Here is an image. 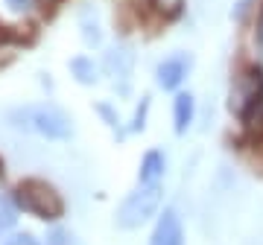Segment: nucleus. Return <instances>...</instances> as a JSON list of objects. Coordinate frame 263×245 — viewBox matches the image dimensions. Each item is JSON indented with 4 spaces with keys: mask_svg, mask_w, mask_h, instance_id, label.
Listing matches in <instances>:
<instances>
[{
    "mask_svg": "<svg viewBox=\"0 0 263 245\" xmlns=\"http://www.w3.org/2000/svg\"><path fill=\"white\" fill-rule=\"evenodd\" d=\"M9 120H12V126H18L24 132L41 134V137H50V140H65V137H70V132H73L70 117L53 103L24 105V108L9 114Z\"/></svg>",
    "mask_w": 263,
    "mask_h": 245,
    "instance_id": "f257e3e1",
    "label": "nucleus"
},
{
    "mask_svg": "<svg viewBox=\"0 0 263 245\" xmlns=\"http://www.w3.org/2000/svg\"><path fill=\"white\" fill-rule=\"evenodd\" d=\"M15 198H18L21 210H27V213H32L38 219H47V222H53V219H59L65 213V201L56 193V187L41 178L21 181L18 190H15Z\"/></svg>",
    "mask_w": 263,
    "mask_h": 245,
    "instance_id": "f03ea898",
    "label": "nucleus"
},
{
    "mask_svg": "<svg viewBox=\"0 0 263 245\" xmlns=\"http://www.w3.org/2000/svg\"><path fill=\"white\" fill-rule=\"evenodd\" d=\"M161 205V187L158 184H141L117 210V225L120 228H138L158 210Z\"/></svg>",
    "mask_w": 263,
    "mask_h": 245,
    "instance_id": "7ed1b4c3",
    "label": "nucleus"
},
{
    "mask_svg": "<svg viewBox=\"0 0 263 245\" xmlns=\"http://www.w3.org/2000/svg\"><path fill=\"white\" fill-rule=\"evenodd\" d=\"M149 245H184V234H181V222L176 210H164V216L158 219V225L149 236Z\"/></svg>",
    "mask_w": 263,
    "mask_h": 245,
    "instance_id": "20e7f679",
    "label": "nucleus"
},
{
    "mask_svg": "<svg viewBox=\"0 0 263 245\" xmlns=\"http://www.w3.org/2000/svg\"><path fill=\"white\" fill-rule=\"evenodd\" d=\"M263 94V82H260V73H249L237 85V94H234V103L231 108H237L240 114H249V108H254V103H260L257 96Z\"/></svg>",
    "mask_w": 263,
    "mask_h": 245,
    "instance_id": "39448f33",
    "label": "nucleus"
},
{
    "mask_svg": "<svg viewBox=\"0 0 263 245\" xmlns=\"http://www.w3.org/2000/svg\"><path fill=\"white\" fill-rule=\"evenodd\" d=\"M187 67H190V62L184 56H173V58H167V62H161L158 65V85L164 88V91L179 88L181 79L187 76Z\"/></svg>",
    "mask_w": 263,
    "mask_h": 245,
    "instance_id": "423d86ee",
    "label": "nucleus"
},
{
    "mask_svg": "<svg viewBox=\"0 0 263 245\" xmlns=\"http://www.w3.org/2000/svg\"><path fill=\"white\" fill-rule=\"evenodd\" d=\"M173 120H176V132L184 134L187 126L193 122V96L190 94H179L173 99Z\"/></svg>",
    "mask_w": 263,
    "mask_h": 245,
    "instance_id": "0eeeda50",
    "label": "nucleus"
},
{
    "mask_svg": "<svg viewBox=\"0 0 263 245\" xmlns=\"http://www.w3.org/2000/svg\"><path fill=\"white\" fill-rule=\"evenodd\" d=\"M164 175V155L161 152H146L141 160V184H158Z\"/></svg>",
    "mask_w": 263,
    "mask_h": 245,
    "instance_id": "6e6552de",
    "label": "nucleus"
},
{
    "mask_svg": "<svg viewBox=\"0 0 263 245\" xmlns=\"http://www.w3.org/2000/svg\"><path fill=\"white\" fill-rule=\"evenodd\" d=\"M105 67H108V73L111 76H129L132 70V53L129 50H111L108 56H105Z\"/></svg>",
    "mask_w": 263,
    "mask_h": 245,
    "instance_id": "1a4fd4ad",
    "label": "nucleus"
},
{
    "mask_svg": "<svg viewBox=\"0 0 263 245\" xmlns=\"http://www.w3.org/2000/svg\"><path fill=\"white\" fill-rule=\"evenodd\" d=\"M18 222V198H12L9 193L0 190V231L12 228Z\"/></svg>",
    "mask_w": 263,
    "mask_h": 245,
    "instance_id": "9d476101",
    "label": "nucleus"
},
{
    "mask_svg": "<svg viewBox=\"0 0 263 245\" xmlns=\"http://www.w3.org/2000/svg\"><path fill=\"white\" fill-rule=\"evenodd\" d=\"M70 73L76 76V82H82V85H91V82H97V67L88 62L85 56L73 58L70 62Z\"/></svg>",
    "mask_w": 263,
    "mask_h": 245,
    "instance_id": "9b49d317",
    "label": "nucleus"
},
{
    "mask_svg": "<svg viewBox=\"0 0 263 245\" xmlns=\"http://www.w3.org/2000/svg\"><path fill=\"white\" fill-rule=\"evenodd\" d=\"M152 9L158 12L161 18H176L184 9V0H152Z\"/></svg>",
    "mask_w": 263,
    "mask_h": 245,
    "instance_id": "f8f14e48",
    "label": "nucleus"
},
{
    "mask_svg": "<svg viewBox=\"0 0 263 245\" xmlns=\"http://www.w3.org/2000/svg\"><path fill=\"white\" fill-rule=\"evenodd\" d=\"M6 3H9L15 12H24V9H29V3H32V0H6Z\"/></svg>",
    "mask_w": 263,
    "mask_h": 245,
    "instance_id": "ddd939ff",
    "label": "nucleus"
},
{
    "mask_svg": "<svg viewBox=\"0 0 263 245\" xmlns=\"http://www.w3.org/2000/svg\"><path fill=\"white\" fill-rule=\"evenodd\" d=\"M6 245H38L32 236H15V239H9Z\"/></svg>",
    "mask_w": 263,
    "mask_h": 245,
    "instance_id": "4468645a",
    "label": "nucleus"
},
{
    "mask_svg": "<svg viewBox=\"0 0 263 245\" xmlns=\"http://www.w3.org/2000/svg\"><path fill=\"white\" fill-rule=\"evenodd\" d=\"M44 3H59V0H44Z\"/></svg>",
    "mask_w": 263,
    "mask_h": 245,
    "instance_id": "2eb2a0df",
    "label": "nucleus"
},
{
    "mask_svg": "<svg viewBox=\"0 0 263 245\" xmlns=\"http://www.w3.org/2000/svg\"><path fill=\"white\" fill-rule=\"evenodd\" d=\"M0 170H3V160H0Z\"/></svg>",
    "mask_w": 263,
    "mask_h": 245,
    "instance_id": "dca6fc26",
    "label": "nucleus"
}]
</instances>
